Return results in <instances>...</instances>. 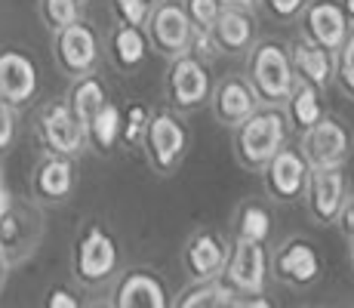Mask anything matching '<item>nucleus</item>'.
Segmentation results:
<instances>
[{
    "mask_svg": "<svg viewBox=\"0 0 354 308\" xmlns=\"http://www.w3.org/2000/svg\"><path fill=\"white\" fill-rule=\"evenodd\" d=\"M192 53L203 62H213L216 56H222L219 44L213 37V28H194V37H192Z\"/></svg>",
    "mask_w": 354,
    "mask_h": 308,
    "instance_id": "obj_36",
    "label": "nucleus"
},
{
    "mask_svg": "<svg viewBox=\"0 0 354 308\" xmlns=\"http://www.w3.org/2000/svg\"><path fill=\"white\" fill-rule=\"evenodd\" d=\"M46 225L40 210L28 201H12L0 216V246L10 256L12 265H22L25 259L37 250Z\"/></svg>",
    "mask_w": 354,
    "mask_h": 308,
    "instance_id": "obj_11",
    "label": "nucleus"
},
{
    "mask_svg": "<svg viewBox=\"0 0 354 308\" xmlns=\"http://www.w3.org/2000/svg\"><path fill=\"white\" fill-rule=\"evenodd\" d=\"M308 179H311V163L305 161V154L299 145L281 148V152L271 157L268 167L262 170L265 194L277 203L302 201L305 188H308Z\"/></svg>",
    "mask_w": 354,
    "mask_h": 308,
    "instance_id": "obj_13",
    "label": "nucleus"
},
{
    "mask_svg": "<svg viewBox=\"0 0 354 308\" xmlns=\"http://www.w3.org/2000/svg\"><path fill=\"white\" fill-rule=\"evenodd\" d=\"M120 133H124V108L118 102H105L86 129V142L96 154H111L120 142Z\"/></svg>",
    "mask_w": 354,
    "mask_h": 308,
    "instance_id": "obj_26",
    "label": "nucleus"
},
{
    "mask_svg": "<svg viewBox=\"0 0 354 308\" xmlns=\"http://www.w3.org/2000/svg\"><path fill=\"white\" fill-rule=\"evenodd\" d=\"M151 114L142 102H129L124 108V133H120V145L124 148H142V139L148 133V123H151Z\"/></svg>",
    "mask_w": 354,
    "mask_h": 308,
    "instance_id": "obj_30",
    "label": "nucleus"
},
{
    "mask_svg": "<svg viewBox=\"0 0 354 308\" xmlns=\"http://www.w3.org/2000/svg\"><path fill=\"white\" fill-rule=\"evenodd\" d=\"M290 118L283 105H262L241 127H234V161L250 173H262L281 148L290 145Z\"/></svg>",
    "mask_w": 354,
    "mask_h": 308,
    "instance_id": "obj_1",
    "label": "nucleus"
},
{
    "mask_svg": "<svg viewBox=\"0 0 354 308\" xmlns=\"http://www.w3.org/2000/svg\"><path fill=\"white\" fill-rule=\"evenodd\" d=\"M231 256V241L216 228H197L182 246V265L194 284L219 280Z\"/></svg>",
    "mask_w": 354,
    "mask_h": 308,
    "instance_id": "obj_14",
    "label": "nucleus"
},
{
    "mask_svg": "<svg viewBox=\"0 0 354 308\" xmlns=\"http://www.w3.org/2000/svg\"><path fill=\"white\" fill-rule=\"evenodd\" d=\"M234 293L228 290L222 280H207V284H188L185 290L176 296L173 308H222Z\"/></svg>",
    "mask_w": 354,
    "mask_h": 308,
    "instance_id": "obj_28",
    "label": "nucleus"
},
{
    "mask_svg": "<svg viewBox=\"0 0 354 308\" xmlns=\"http://www.w3.org/2000/svg\"><path fill=\"white\" fill-rule=\"evenodd\" d=\"M12 201H16V197L10 194V188H6V176H3V167H0V207L6 210Z\"/></svg>",
    "mask_w": 354,
    "mask_h": 308,
    "instance_id": "obj_41",
    "label": "nucleus"
},
{
    "mask_svg": "<svg viewBox=\"0 0 354 308\" xmlns=\"http://www.w3.org/2000/svg\"><path fill=\"white\" fill-rule=\"evenodd\" d=\"M86 308H114V302H93V305H86Z\"/></svg>",
    "mask_w": 354,
    "mask_h": 308,
    "instance_id": "obj_44",
    "label": "nucleus"
},
{
    "mask_svg": "<svg viewBox=\"0 0 354 308\" xmlns=\"http://www.w3.org/2000/svg\"><path fill=\"white\" fill-rule=\"evenodd\" d=\"M114 308H173L167 280L148 265H133L114 280Z\"/></svg>",
    "mask_w": 354,
    "mask_h": 308,
    "instance_id": "obj_19",
    "label": "nucleus"
},
{
    "mask_svg": "<svg viewBox=\"0 0 354 308\" xmlns=\"http://www.w3.org/2000/svg\"><path fill=\"white\" fill-rule=\"evenodd\" d=\"M182 3H185L194 28H213L216 19H219L222 10H225L222 0H182Z\"/></svg>",
    "mask_w": 354,
    "mask_h": 308,
    "instance_id": "obj_33",
    "label": "nucleus"
},
{
    "mask_svg": "<svg viewBox=\"0 0 354 308\" xmlns=\"http://www.w3.org/2000/svg\"><path fill=\"white\" fill-rule=\"evenodd\" d=\"M342 10H345V16H348L351 25H354V0H342Z\"/></svg>",
    "mask_w": 354,
    "mask_h": 308,
    "instance_id": "obj_43",
    "label": "nucleus"
},
{
    "mask_svg": "<svg viewBox=\"0 0 354 308\" xmlns=\"http://www.w3.org/2000/svg\"><path fill=\"white\" fill-rule=\"evenodd\" d=\"M348 179L345 167L333 170H311L308 188H305V207L317 225H339V216L348 207Z\"/></svg>",
    "mask_w": 354,
    "mask_h": 308,
    "instance_id": "obj_16",
    "label": "nucleus"
},
{
    "mask_svg": "<svg viewBox=\"0 0 354 308\" xmlns=\"http://www.w3.org/2000/svg\"><path fill=\"white\" fill-rule=\"evenodd\" d=\"M40 22L50 34H59L68 25L84 19V0H37Z\"/></svg>",
    "mask_w": 354,
    "mask_h": 308,
    "instance_id": "obj_29",
    "label": "nucleus"
},
{
    "mask_svg": "<svg viewBox=\"0 0 354 308\" xmlns=\"http://www.w3.org/2000/svg\"><path fill=\"white\" fill-rule=\"evenodd\" d=\"M222 308H277V305L265 293H259V296H231Z\"/></svg>",
    "mask_w": 354,
    "mask_h": 308,
    "instance_id": "obj_38",
    "label": "nucleus"
},
{
    "mask_svg": "<svg viewBox=\"0 0 354 308\" xmlns=\"http://www.w3.org/2000/svg\"><path fill=\"white\" fill-rule=\"evenodd\" d=\"M40 93V71L31 53L19 46H0V99L12 108H25Z\"/></svg>",
    "mask_w": 354,
    "mask_h": 308,
    "instance_id": "obj_17",
    "label": "nucleus"
},
{
    "mask_svg": "<svg viewBox=\"0 0 354 308\" xmlns=\"http://www.w3.org/2000/svg\"><path fill=\"white\" fill-rule=\"evenodd\" d=\"M271 228H274V216L262 201H243L234 213V241L250 244H268Z\"/></svg>",
    "mask_w": 354,
    "mask_h": 308,
    "instance_id": "obj_27",
    "label": "nucleus"
},
{
    "mask_svg": "<svg viewBox=\"0 0 354 308\" xmlns=\"http://www.w3.org/2000/svg\"><path fill=\"white\" fill-rule=\"evenodd\" d=\"M16 111L19 108H12L10 102L0 99V157L16 145Z\"/></svg>",
    "mask_w": 354,
    "mask_h": 308,
    "instance_id": "obj_35",
    "label": "nucleus"
},
{
    "mask_svg": "<svg viewBox=\"0 0 354 308\" xmlns=\"http://www.w3.org/2000/svg\"><path fill=\"white\" fill-rule=\"evenodd\" d=\"M74 188H77V161H74V157L44 152V157H40L31 170L34 203L56 207V203H65L68 197L74 194Z\"/></svg>",
    "mask_w": 354,
    "mask_h": 308,
    "instance_id": "obj_18",
    "label": "nucleus"
},
{
    "mask_svg": "<svg viewBox=\"0 0 354 308\" xmlns=\"http://www.w3.org/2000/svg\"><path fill=\"white\" fill-rule=\"evenodd\" d=\"M53 59H56L59 71L68 74L71 80L84 78V74H96V68L102 62L99 34L84 19L68 25L59 34H53Z\"/></svg>",
    "mask_w": 354,
    "mask_h": 308,
    "instance_id": "obj_9",
    "label": "nucleus"
},
{
    "mask_svg": "<svg viewBox=\"0 0 354 308\" xmlns=\"http://www.w3.org/2000/svg\"><path fill=\"white\" fill-rule=\"evenodd\" d=\"M290 56L299 80L317 87V90H326L330 84H336V53L324 50V46L311 44L305 37H296L290 44Z\"/></svg>",
    "mask_w": 354,
    "mask_h": 308,
    "instance_id": "obj_22",
    "label": "nucleus"
},
{
    "mask_svg": "<svg viewBox=\"0 0 354 308\" xmlns=\"http://www.w3.org/2000/svg\"><path fill=\"white\" fill-rule=\"evenodd\" d=\"M225 6H241V10H256L262 0H222Z\"/></svg>",
    "mask_w": 354,
    "mask_h": 308,
    "instance_id": "obj_42",
    "label": "nucleus"
},
{
    "mask_svg": "<svg viewBox=\"0 0 354 308\" xmlns=\"http://www.w3.org/2000/svg\"><path fill=\"white\" fill-rule=\"evenodd\" d=\"M287 118H290V127L299 129V133H308L315 123H321L326 118V108H324V90H317V87L305 84V80H299L296 90L290 93L287 99Z\"/></svg>",
    "mask_w": 354,
    "mask_h": 308,
    "instance_id": "obj_25",
    "label": "nucleus"
},
{
    "mask_svg": "<svg viewBox=\"0 0 354 308\" xmlns=\"http://www.w3.org/2000/svg\"><path fill=\"white\" fill-rule=\"evenodd\" d=\"M243 74L250 78V84L259 93L262 105H287L290 93L299 84L296 68H292V56H290V44H283L277 37H262L247 53Z\"/></svg>",
    "mask_w": 354,
    "mask_h": 308,
    "instance_id": "obj_3",
    "label": "nucleus"
},
{
    "mask_svg": "<svg viewBox=\"0 0 354 308\" xmlns=\"http://www.w3.org/2000/svg\"><path fill=\"white\" fill-rule=\"evenodd\" d=\"M44 308H84L74 296V290H68V284H53L44 296Z\"/></svg>",
    "mask_w": 354,
    "mask_h": 308,
    "instance_id": "obj_37",
    "label": "nucleus"
},
{
    "mask_svg": "<svg viewBox=\"0 0 354 308\" xmlns=\"http://www.w3.org/2000/svg\"><path fill=\"white\" fill-rule=\"evenodd\" d=\"M154 3L151 0H111V12L118 25H133V28H145L151 19Z\"/></svg>",
    "mask_w": 354,
    "mask_h": 308,
    "instance_id": "obj_31",
    "label": "nucleus"
},
{
    "mask_svg": "<svg viewBox=\"0 0 354 308\" xmlns=\"http://www.w3.org/2000/svg\"><path fill=\"white\" fill-rule=\"evenodd\" d=\"M213 74H209V62L197 59L194 53H182V56L167 62V78H163V96H167V108L179 114H194L213 102Z\"/></svg>",
    "mask_w": 354,
    "mask_h": 308,
    "instance_id": "obj_5",
    "label": "nucleus"
},
{
    "mask_svg": "<svg viewBox=\"0 0 354 308\" xmlns=\"http://www.w3.org/2000/svg\"><path fill=\"white\" fill-rule=\"evenodd\" d=\"M268 275H271V256L265 253V244L234 241L228 265L219 280L234 296H259V293H265Z\"/></svg>",
    "mask_w": 354,
    "mask_h": 308,
    "instance_id": "obj_12",
    "label": "nucleus"
},
{
    "mask_svg": "<svg viewBox=\"0 0 354 308\" xmlns=\"http://www.w3.org/2000/svg\"><path fill=\"white\" fill-rule=\"evenodd\" d=\"M151 3H158V0H151Z\"/></svg>",
    "mask_w": 354,
    "mask_h": 308,
    "instance_id": "obj_47",
    "label": "nucleus"
},
{
    "mask_svg": "<svg viewBox=\"0 0 354 308\" xmlns=\"http://www.w3.org/2000/svg\"><path fill=\"white\" fill-rule=\"evenodd\" d=\"M10 269H12V262H10V256L3 253V246H0V293H3V287H6V278H10Z\"/></svg>",
    "mask_w": 354,
    "mask_h": 308,
    "instance_id": "obj_40",
    "label": "nucleus"
},
{
    "mask_svg": "<svg viewBox=\"0 0 354 308\" xmlns=\"http://www.w3.org/2000/svg\"><path fill=\"white\" fill-rule=\"evenodd\" d=\"M65 99H68V105H71L74 118L80 120V127L90 129L96 111L105 102H111V96H108V87L99 74H84V78H74L71 84H68Z\"/></svg>",
    "mask_w": 354,
    "mask_h": 308,
    "instance_id": "obj_23",
    "label": "nucleus"
},
{
    "mask_svg": "<svg viewBox=\"0 0 354 308\" xmlns=\"http://www.w3.org/2000/svg\"><path fill=\"white\" fill-rule=\"evenodd\" d=\"M37 139L44 145V152L50 154H62V157H74L90 148L86 142V129L80 127V120L74 118L68 99H46L37 111Z\"/></svg>",
    "mask_w": 354,
    "mask_h": 308,
    "instance_id": "obj_6",
    "label": "nucleus"
},
{
    "mask_svg": "<svg viewBox=\"0 0 354 308\" xmlns=\"http://www.w3.org/2000/svg\"><path fill=\"white\" fill-rule=\"evenodd\" d=\"M351 19L345 16L342 0H311L305 12L299 16V37L324 46L330 53H339L351 34Z\"/></svg>",
    "mask_w": 354,
    "mask_h": 308,
    "instance_id": "obj_15",
    "label": "nucleus"
},
{
    "mask_svg": "<svg viewBox=\"0 0 354 308\" xmlns=\"http://www.w3.org/2000/svg\"><path fill=\"white\" fill-rule=\"evenodd\" d=\"M271 275L283 287L308 290L324 275V259L308 237H287L271 253Z\"/></svg>",
    "mask_w": 354,
    "mask_h": 308,
    "instance_id": "obj_8",
    "label": "nucleus"
},
{
    "mask_svg": "<svg viewBox=\"0 0 354 308\" xmlns=\"http://www.w3.org/2000/svg\"><path fill=\"white\" fill-rule=\"evenodd\" d=\"M311 0H262V10L268 19H274V22L281 25H290V22H299V16L305 12V6H308Z\"/></svg>",
    "mask_w": 354,
    "mask_h": 308,
    "instance_id": "obj_34",
    "label": "nucleus"
},
{
    "mask_svg": "<svg viewBox=\"0 0 354 308\" xmlns=\"http://www.w3.org/2000/svg\"><path fill=\"white\" fill-rule=\"evenodd\" d=\"M148 44L151 50L163 59H176L182 53H192V37H194V25L188 16L182 0H158L151 10V19L145 25Z\"/></svg>",
    "mask_w": 354,
    "mask_h": 308,
    "instance_id": "obj_7",
    "label": "nucleus"
},
{
    "mask_svg": "<svg viewBox=\"0 0 354 308\" xmlns=\"http://www.w3.org/2000/svg\"><path fill=\"white\" fill-rule=\"evenodd\" d=\"M348 253H351V265H354V241H351V246H348Z\"/></svg>",
    "mask_w": 354,
    "mask_h": 308,
    "instance_id": "obj_45",
    "label": "nucleus"
},
{
    "mask_svg": "<svg viewBox=\"0 0 354 308\" xmlns=\"http://www.w3.org/2000/svg\"><path fill=\"white\" fill-rule=\"evenodd\" d=\"M213 37L219 44L222 56H247L259 44V19L253 10L225 6L213 25Z\"/></svg>",
    "mask_w": 354,
    "mask_h": 308,
    "instance_id": "obj_21",
    "label": "nucleus"
},
{
    "mask_svg": "<svg viewBox=\"0 0 354 308\" xmlns=\"http://www.w3.org/2000/svg\"><path fill=\"white\" fill-rule=\"evenodd\" d=\"M148 50H151V44H148L145 28L118 25V28L111 31V62L118 71H124V74L139 71L148 59Z\"/></svg>",
    "mask_w": 354,
    "mask_h": 308,
    "instance_id": "obj_24",
    "label": "nucleus"
},
{
    "mask_svg": "<svg viewBox=\"0 0 354 308\" xmlns=\"http://www.w3.org/2000/svg\"><path fill=\"white\" fill-rule=\"evenodd\" d=\"M0 216H3V207H0Z\"/></svg>",
    "mask_w": 354,
    "mask_h": 308,
    "instance_id": "obj_46",
    "label": "nucleus"
},
{
    "mask_svg": "<svg viewBox=\"0 0 354 308\" xmlns=\"http://www.w3.org/2000/svg\"><path fill=\"white\" fill-rule=\"evenodd\" d=\"M339 228H342V235L354 241V194L348 197V207H345V213L339 216Z\"/></svg>",
    "mask_w": 354,
    "mask_h": 308,
    "instance_id": "obj_39",
    "label": "nucleus"
},
{
    "mask_svg": "<svg viewBox=\"0 0 354 308\" xmlns=\"http://www.w3.org/2000/svg\"><path fill=\"white\" fill-rule=\"evenodd\" d=\"M209 108H213V118L219 120L222 127L234 129V127H241L250 114H256L259 108H262V99H259V93L253 90L247 74L231 71L222 80H216Z\"/></svg>",
    "mask_w": 354,
    "mask_h": 308,
    "instance_id": "obj_20",
    "label": "nucleus"
},
{
    "mask_svg": "<svg viewBox=\"0 0 354 308\" xmlns=\"http://www.w3.org/2000/svg\"><path fill=\"white\" fill-rule=\"evenodd\" d=\"M336 84L348 99H354V28L342 44V50L336 53Z\"/></svg>",
    "mask_w": 354,
    "mask_h": 308,
    "instance_id": "obj_32",
    "label": "nucleus"
},
{
    "mask_svg": "<svg viewBox=\"0 0 354 308\" xmlns=\"http://www.w3.org/2000/svg\"><path fill=\"white\" fill-rule=\"evenodd\" d=\"M305 161L311 163V170H333V167H345V161L351 157L354 148V136L348 129V123L336 114H326L321 123L302 133L299 139Z\"/></svg>",
    "mask_w": 354,
    "mask_h": 308,
    "instance_id": "obj_10",
    "label": "nucleus"
},
{
    "mask_svg": "<svg viewBox=\"0 0 354 308\" xmlns=\"http://www.w3.org/2000/svg\"><path fill=\"white\" fill-rule=\"evenodd\" d=\"M84 3H86V0H84Z\"/></svg>",
    "mask_w": 354,
    "mask_h": 308,
    "instance_id": "obj_48",
    "label": "nucleus"
},
{
    "mask_svg": "<svg viewBox=\"0 0 354 308\" xmlns=\"http://www.w3.org/2000/svg\"><path fill=\"white\" fill-rule=\"evenodd\" d=\"M120 269V246L118 237L111 235L105 222L90 219L80 228V235L74 237L71 246V275L80 287L86 290H99L108 280L118 278Z\"/></svg>",
    "mask_w": 354,
    "mask_h": 308,
    "instance_id": "obj_2",
    "label": "nucleus"
},
{
    "mask_svg": "<svg viewBox=\"0 0 354 308\" xmlns=\"http://www.w3.org/2000/svg\"><path fill=\"white\" fill-rule=\"evenodd\" d=\"M188 148H192V129H188L185 118L173 108L154 111L145 139H142V154H145V163L151 167V173L173 176L185 161Z\"/></svg>",
    "mask_w": 354,
    "mask_h": 308,
    "instance_id": "obj_4",
    "label": "nucleus"
}]
</instances>
